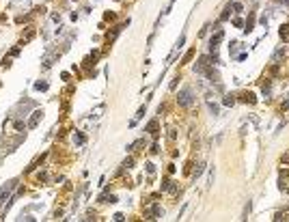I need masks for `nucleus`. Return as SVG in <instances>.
Segmentation results:
<instances>
[{
    "mask_svg": "<svg viewBox=\"0 0 289 222\" xmlns=\"http://www.w3.org/2000/svg\"><path fill=\"white\" fill-rule=\"evenodd\" d=\"M13 188H15V181H9L7 186H2V188H0V205H2L4 196H7V194H9L11 190H13Z\"/></svg>",
    "mask_w": 289,
    "mask_h": 222,
    "instance_id": "7ed1b4c3",
    "label": "nucleus"
},
{
    "mask_svg": "<svg viewBox=\"0 0 289 222\" xmlns=\"http://www.w3.org/2000/svg\"><path fill=\"white\" fill-rule=\"evenodd\" d=\"M132 164H134V160H132V158H130V160H125V162H123V166H125V168H130Z\"/></svg>",
    "mask_w": 289,
    "mask_h": 222,
    "instance_id": "dca6fc26",
    "label": "nucleus"
},
{
    "mask_svg": "<svg viewBox=\"0 0 289 222\" xmlns=\"http://www.w3.org/2000/svg\"><path fill=\"white\" fill-rule=\"evenodd\" d=\"M41 116H43V112H41V110H35V112H32V119L28 121V127H30V130H35V127L39 125V121H41Z\"/></svg>",
    "mask_w": 289,
    "mask_h": 222,
    "instance_id": "f03ea898",
    "label": "nucleus"
},
{
    "mask_svg": "<svg viewBox=\"0 0 289 222\" xmlns=\"http://www.w3.org/2000/svg\"><path fill=\"white\" fill-rule=\"evenodd\" d=\"M32 37H35V30L30 28V30H28V32H26V35H24V41H30Z\"/></svg>",
    "mask_w": 289,
    "mask_h": 222,
    "instance_id": "f8f14e48",
    "label": "nucleus"
},
{
    "mask_svg": "<svg viewBox=\"0 0 289 222\" xmlns=\"http://www.w3.org/2000/svg\"><path fill=\"white\" fill-rule=\"evenodd\" d=\"M281 37L283 39H289V26H283V28H281Z\"/></svg>",
    "mask_w": 289,
    "mask_h": 222,
    "instance_id": "0eeeda50",
    "label": "nucleus"
},
{
    "mask_svg": "<svg viewBox=\"0 0 289 222\" xmlns=\"http://www.w3.org/2000/svg\"><path fill=\"white\" fill-rule=\"evenodd\" d=\"M177 102H179V106H190V104L194 102V97H192V91L190 88H183V91L179 93V97H177Z\"/></svg>",
    "mask_w": 289,
    "mask_h": 222,
    "instance_id": "f257e3e1",
    "label": "nucleus"
},
{
    "mask_svg": "<svg viewBox=\"0 0 289 222\" xmlns=\"http://www.w3.org/2000/svg\"><path fill=\"white\" fill-rule=\"evenodd\" d=\"M155 130H158V121H151V123L147 125V132H153L155 134Z\"/></svg>",
    "mask_w": 289,
    "mask_h": 222,
    "instance_id": "39448f33",
    "label": "nucleus"
},
{
    "mask_svg": "<svg viewBox=\"0 0 289 222\" xmlns=\"http://www.w3.org/2000/svg\"><path fill=\"white\" fill-rule=\"evenodd\" d=\"M201 173H203V164H199L196 168H194V177H199V175H201Z\"/></svg>",
    "mask_w": 289,
    "mask_h": 222,
    "instance_id": "ddd939ff",
    "label": "nucleus"
},
{
    "mask_svg": "<svg viewBox=\"0 0 289 222\" xmlns=\"http://www.w3.org/2000/svg\"><path fill=\"white\" fill-rule=\"evenodd\" d=\"M233 104H235L233 95H227V97H224V106H233Z\"/></svg>",
    "mask_w": 289,
    "mask_h": 222,
    "instance_id": "1a4fd4ad",
    "label": "nucleus"
},
{
    "mask_svg": "<svg viewBox=\"0 0 289 222\" xmlns=\"http://www.w3.org/2000/svg\"><path fill=\"white\" fill-rule=\"evenodd\" d=\"M250 207H253V205H250V201H248V205L244 207V218H242V220H246V218H248V214H250Z\"/></svg>",
    "mask_w": 289,
    "mask_h": 222,
    "instance_id": "9d476101",
    "label": "nucleus"
},
{
    "mask_svg": "<svg viewBox=\"0 0 289 222\" xmlns=\"http://www.w3.org/2000/svg\"><path fill=\"white\" fill-rule=\"evenodd\" d=\"M102 203H116V196H112V194L110 196H102Z\"/></svg>",
    "mask_w": 289,
    "mask_h": 222,
    "instance_id": "423d86ee",
    "label": "nucleus"
},
{
    "mask_svg": "<svg viewBox=\"0 0 289 222\" xmlns=\"http://www.w3.org/2000/svg\"><path fill=\"white\" fill-rule=\"evenodd\" d=\"M74 140L78 142V145H82V142H84V136H80V134H78V136H74Z\"/></svg>",
    "mask_w": 289,
    "mask_h": 222,
    "instance_id": "4468645a",
    "label": "nucleus"
},
{
    "mask_svg": "<svg viewBox=\"0 0 289 222\" xmlns=\"http://www.w3.org/2000/svg\"><path fill=\"white\" fill-rule=\"evenodd\" d=\"M192 56H194V50H190V52H188L186 56H183V63H181V65H186V63H190V58H192Z\"/></svg>",
    "mask_w": 289,
    "mask_h": 222,
    "instance_id": "6e6552de",
    "label": "nucleus"
},
{
    "mask_svg": "<svg viewBox=\"0 0 289 222\" xmlns=\"http://www.w3.org/2000/svg\"><path fill=\"white\" fill-rule=\"evenodd\" d=\"M35 88H37V91H46V88H48V84H46V82H37V84H35Z\"/></svg>",
    "mask_w": 289,
    "mask_h": 222,
    "instance_id": "9b49d317",
    "label": "nucleus"
},
{
    "mask_svg": "<svg viewBox=\"0 0 289 222\" xmlns=\"http://www.w3.org/2000/svg\"><path fill=\"white\" fill-rule=\"evenodd\" d=\"M242 99H244V102H248V104H255V95H253V93H244Z\"/></svg>",
    "mask_w": 289,
    "mask_h": 222,
    "instance_id": "20e7f679",
    "label": "nucleus"
},
{
    "mask_svg": "<svg viewBox=\"0 0 289 222\" xmlns=\"http://www.w3.org/2000/svg\"><path fill=\"white\" fill-rule=\"evenodd\" d=\"M283 54H285V50H278V52H276V54H274V60H278V58L283 56Z\"/></svg>",
    "mask_w": 289,
    "mask_h": 222,
    "instance_id": "2eb2a0df",
    "label": "nucleus"
},
{
    "mask_svg": "<svg viewBox=\"0 0 289 222\" xmlns=\"http://www.w3.org/2000/svg\"><path fill=\"white\" fill-rule=\"evenodd\" d=\"M144 110H147V108H144V106H142V108H140V110H138V114H136V119H140V116H142V114H144Z\"/></svg>",
    "mask_w": 289,
    "mask_h": 222,
    "instance_id": "f3484780",
    "label": "nucleus"
}]
</instances>
